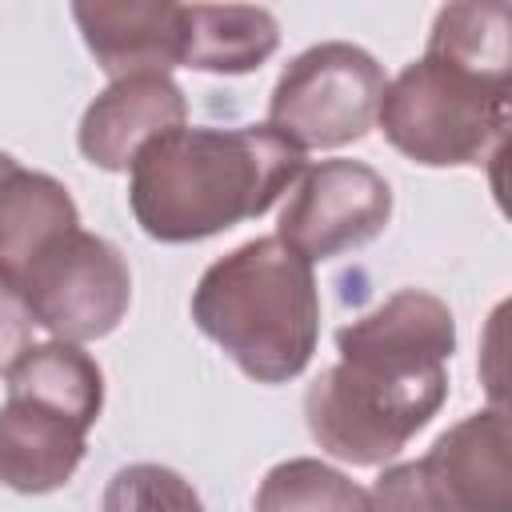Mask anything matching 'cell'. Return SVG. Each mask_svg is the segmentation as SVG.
<instances>
[{
    "instance_id": "52a82bcc",
    "label": "cell",
    "mask_w": 512,
    "mask_h": 512,
    "mask_svg": "<svg viewBox=\"0 0 512 512\" xmlns=\"http://www.w3.org/2000/svg\"><path fill=\"white\" fill-rule=\"evenodd\" d=\"M392 220V184L360 160H320L296 176L276 240L308 264L336 260L376 240Z\"/></svg>"
},
{
    "instance_id": "3957f363",
    "label": "cell",
    "mask_w": 512,
    "mask_h": 512,
    "mask_svg": "<svg viewBox=\"0 0 512 512\" xmlns=\"http://www.w3.org/2000/svg\"><path fill=\"white\" fill-rule=\"evenodd\" d=\"M196 328L256 384L300 376L320 336L312 264L276 236H256L216 260L192 292Z\"/></svg>"
},
{
    "instance_id": "277c9868",
    "label": "cell",
    "mask_w": 512,
    "mask_h": 512,
    "mask_svg": "<svg viewBox=\"0 0 512 512\" xmlns=\"http://www.w3.org/2000/svg\"><path fill=\"white\" fill-rule=\"evenodd\" d=\"M512 80L424 52L384 84L376 120L396 152L424 168H476L504 156Z\"/></svg>"
},
{
    "instance_id": "8992f818",
    "label": "cell",
    "mask_w": 512,
    "mask_h": 512,
    "mask_svg": "<svg viewBox=\"0 0 512 512\" xmlns=\"http://www.w3.org/2000/svg\"><path fill=\"white\" fill-rule=\"evenodd\" d=\"M12 284L20 288L32 324L64 344L108 336L132 300V272L120 248L84 228H72L36 252Z\"/></svg>"
},
{
    "instance_id": "30bf717a",
    "label": "cell",
    "mask_w": 512,
    "mask_h": 512,
    "mask_svg": "<svg viewBox=\"0 0 512 512\" xmlns=\"http://www.w3.org/2000/svg\"><path fill=\"white\" fill-rule=\"evenodd\" d=\"M88 428L56 404L8 392L0 408V484L24 496L64 488L84 460Z\"/></svg>"
},
{
    "instance_id": "5b68a950",
    "label": "cell",
    "mask_w": 512,
    "mask_h": 512,
    "mask_svg": "<svg viewBox=\"0 0 512 512\" xmlns=\"http://www.w3.org/2000/svg\"><path fill=\"white\" fill-rule=\"evenodd\" d=\"M384 84V68L360 44H312L280 72L268 100V128L300 152L356 144L376 124Z\"/></svg>"
},
{
    "instance_id": "d6986e66",
    "label": "cell",
    "mask_w": 512,
    "mask_h": 512,
    "mask_svg": "<svg viewBox=\"0 0 512 512\" xmlns=\"http://www.w3.org/2000/svg\"><path fill=\"white\" fill-rule=\"evenodd\" d=\"M12 164H16V160H12V156H8V152H0V180H4V172H8V168H12Z\"/></svg>"
},
{
    "instance_id": "6da1fadb",
    "label": "cell",
    "mask_w": 512,
    "mask_h": 512,
    "mask_svg": "<svg viewBox=\"0 0 512 512\" xmlns=\"http://www.w3.org/2000/svg\"><path fill=\"white\" fill-rule=\"evenodd\" d=\"M340 364L304 392L312 440L356 468H376L440 412L456 320L448 304L420 288H400L368 316L336 332Z\"/></svg>"
},
{
    "instance_id": "9a60e30c",
    "label": "cell",
    "mask_w": 512,
    "mask_h": 512,
    "mask_svg": "<svg viewBox=\"0 0 512 512\" xmlns=\"http://www.w3.org/2000/svg\"><path fill=\"white\" fill-rule=\"evenodd\" d=\"M252 512H372V496L344 472L296 456L260 480Z\"/></svg>"
},
{
    "instance_id": "ac0fdd59",
    "label": "cell",
    "mask_w": 512,
    "mask_h": 512,
    "mask_svg": "<svg viewBox=\"0 0 512 512\" xmlns=\"http://www.w3.org/2000/svg\"><path fill=\"white\" fill-rule=\"evenodd\" d=\"M32 348V312L20 296V288L0 272V376Z\"/></svg>"
},
{
    "instance_id": "5bb4252c",
    "label": "cell",
    "mask_w": 512,
    "mask_h": 512,
    "mask_svg": "<svg viewBox=\"0 0 512 512\" xmlns=\"http://www.w3.org/2000/svg\"><path fill=\"white\" fill-rule=\"evenodd\" d=\"M428 52L484 76L512 80V8L504 0L444 4L436 12Z\"/></svg>"
},
{
    "instance_id": "7c38bea8",
    "label": "cell",
    "mask_w": 512,
    "mask_h": 512,
    "mask_svg": "<svg viewBox=\"0 0 512 512\" xmlns=\"http://www.w3.org/2000/svg\"><path fill=\"white\" fill-rule=\"evenodd\" d=\"M80 228L76 200L48 172H28L12 164L0 180V272L16 280L36 252H44L64 232Z\"/></svg>"
},
{
    "instance_id": "4fadbf2b",
    "label": "cell",
    "mask_w": 512,
    "mask_h": 512,
    "mask_svg": "<svg viewBox=\"0 0 512 512\" xmlns=\"http://www.w3.org/2000/svg\"><path fill=\"white\" fill-rule=\"evenodd\" d=\"M280 44V24L256 4H184V64L240 76L260 68Z\"/></svg>"
},
{
    "instance_id": "9c48e42d",
    "label": "cell",
    "mask_w": 512,
    "mask_h": 512,
    "mask_svg": "<svg viewBox=\"0 0 512 512\" xmlns=\"http://www.w3.org/2000/svg\"><path fill=\"white\" fill-rule=\"evenodd\" d=\"M188 104L168 76H124L112 80L80 116V152L104 172H128L136 156L184 128Z\"/></svg>"
},
{
    "instance_id": "2e32d148",
    "label": "cell",
    "mask_w": 512,
    "mask_h": 512,
    "mask_svg": "<svg viewBox=\"0 0 512 512\" xmlns=\"http://www.w3.org/2000/svg\"><path fill=\"white\" fill-rule=\"evenodd\" d=\"M100 512H204L196 488L164 464H128L112 472Z\"/></svg>"
},
{
    "instance_id": "8fae6325",
    "label": "cell",
    "mask_w": 512,
    "mask_h": 512,
    "mask_svg": "<svg viewBox=\"0 0 512 512\" xmlns=\"http://www.w3.org/2000/svg\"><path fill=\"white\" fill-rule=\"evenodd\" d=\"M424 464L460 512H512V428L500 404L452 424Z\"/></svg>"
},
{
    "instance_id": "7a4b0ae2",
    "label": "cell",
    "mask_w": 512,
    "mask_h": 512,
    "mask_svg": "<svg viewBox=\"0 0 512 512\" xmlns=\"http://www.w3.org/2000/svg\"><path fill=\"white\" fill-rule=\"evenodd\" d=\"M300 172L304 152L268 124L176 128L136 156L128 204L152 240L188 244L264 216Z\"/></svg>"
},
{
    "instance_id": "ba28073f",
    "label": "cell",
    "mask_w": 512,
    "mask_h": 512,
    "mask_svg": "<svg viewBox=\"0 0 512 512\" xmlns=\"http://www.w3.org/2000/svg\"><path fill=\"white\" fill-rule=\"evenodd\" d=\"M80 36L112 76H168L184 64V4L172 0H92L72 4Z\"/></svg>"
},
{
    "instance_id": "e0dca14e",
    "label": "cell",
    "mask_w": 512,
    "mask_h": 512,
    "mask_svg": "<svg viewBox=\"0 0 512 512\" xmlns=\"http://www.w3.org/2000/svg\"><path fill=\"white\" fill-rule=\"evenodd\" d=\"M368 496H372V512H460L424 460L384 468Z\"/></svg>"
}]
</instances>
